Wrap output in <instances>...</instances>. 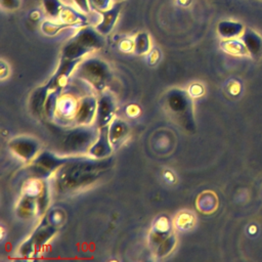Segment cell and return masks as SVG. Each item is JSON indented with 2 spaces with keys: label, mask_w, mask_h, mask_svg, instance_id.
Listing matches in <instances>:
<instances>
[{
  "label": "cell",
  "mask_w": 262,
  "mask_h": 262,
  "mask_svg": "<svg viewBox=\"0 0 262 262\" xmlns=\"http://www.w3.org/2000/svg\"><path fill=\"white\" fill-rule=\"evenodd\" d=\"M112 165V157L95 159L89 156H73L53 175L54 188L63 194L80 191L95 183Z\"/></svg>",
  "instance_id": "1"
},
{
  "label": "cell",
  "mask_w": 262,
  "mask_h": 262,
  "mask_svg": "<svg viewBox=\"0 0 262 262\" xmlns=\"http://www.w3.org/2000/svg\"><path fill=\"white\" fill-rule=\"evenodd\" d=\"M64 222V215L59 210H48L35 228L33 233L20 245L17 254L23 258H32L38 255L47 243L55 235Z\"/></svg>",
  "instance_id": "2"
},
{
  "label": "cell",
  "mask_w": 262,
  "mask_h": 262,
  "mask_svg": "<svg viewBox=\"0 0 262 262\" xmlns=\"http://www.w3.org/2000/svg\"><path fill=\"white\" fill-rule=\"evenodd\" d=\"M164 107L170 118L187 132L195 130L192 96L187 90L173 88L164 97Z\"/></svg>",
  "instance_id": "3"
},
{
  "label": "cell",
  "mask_w": 262,
  "mask_h": 262,
  "mask_svg": "<svg viewBox=\"0 0 262 262\" xmlns=\"http://www.w3.org/2000/svg\"><path fill=\"white\" fill-rule=\"evenodd\" d=\"M98 135L99 128L95 124L74 125L66 129L60 140L62 155L87 156Z\"/></svg>",
  "instance_id": "4"
},
{
  "label": "cell",
  "mask_w": 262,
  "mask_h": 262,
  "mask_svg": "<svg viewBox=\"0 0 262 262\" xmlns=\"http://www.w3.org/2000/svg\"><path fill=\"white\" fill-rule=\"evenodd\" d=\"M74 74L76 78L88 83L97 93L106 89L113 77L110 66L97 57L83 59Z\"/></svg>",
  "instance_id": "5"
},
{
  "label": "cell",
  "mask_w": 262,
  "mask_h": 262,
  "mask_svg": "<svg viewBox=\"0 0 262 262\" xmlns=\"http://www.w3.org/2000/svg\"><path fill=\"white\" fill-rule=\"evenodd\" d=\"M73 156H58L49 150L40 151L39 155L29 163V172L31 177L48 180L56 171Z\"/></svg>",
  "instance_id": "6"
},
{
  "label": "cell",
  "mask_w": 262,
  "mask_h": 262,
  "mask_svg": "<svg viewBox=\"0 0 262 262\" xmlns=\"http://www.w3.org/2000/svg\"><path fill=\"white\" fill-rule=\"evenodd\" d=\"M8 147L17 158L31 163L40 152L41 143L31 136H17L8 141Z\"/></svg>",
  "instance_id": "7"
},
{
  "label": "cell",
  "mask_w": 262,
  "mask_h": 262,
  "mask_svg": "<svg viewBox=\"0 0 262 262\" xmlns=\"http://www.w3.org/2000/svg\"><path fill=\"white\" fill-rule=\"evenodd\" d=\"M117 110V102L114 94L108 90H103L98 93L97 111L94 124L98 128L108 126L114 120Z\"/></svg>",
  "instance_id": "8"
},
{
  "label": "cell",
  "mask_w": 262,
  "mask_h": 262,
  "mask_svg": "<svg viewBox=\"0 0 262 262\" xmlns=\"http://www.w3.org/2000/svg\"><path fill=\"white\" fill-rule=\"evenodd\" d=\"M82 60L83 59H67L60 57L56 71L53 73L51 78L45 83L48 89L50 91L55 89H63L71 75L75 72L76 68Z\"/></svg>",
  "instance_id": "9"
},
{
  "label": "cell",
  "mask_w": 262,
  "mask_h": 262,
  "mask_svg": "<svg viewBox=\"0 0 262 262\" xmlns=\"http://www.w3.org/2000/svg\"><path fill=\"white\" fill-rule=\"evenodd\" d=\"M79 100L74 94L61 93L56 103V112L54 120L60 124H75V118L79 105Z\"/></svg>",
  "instance_id": "10"
},
{
  "label": "cell",
  "mask_w": 262,
  "mask_h": 262,
  "mask_svg": "<svg viewBox=\"0 0 262 262\" xmlns=\"http://www.w3.org/2000/svg\"><path fill=\"white\" fill-rule=\"evenodd\" d=\"M97 111V97L94 95H85L80 98L74 125L94 124Z\"/></svg>",
  "instance_id": "11"
},
{
  "label": "cell",
  "mask_w": 262,
  "mask_h": 262,
  "mask_svg": "<svg viewBox=\"0 0 262 262\" xmlns=\"http://www.w3.org/2000/svg\"><path fill=\"white\" fill-rule=\"evenodd\" d=\"M103 35H101L95 28L84 26L78 30V32L72 37L83 47H85L89 52L100 49L103 46Z\"/></svg>",
  "instance_id": "12"
},
{
  "label": "cell",
  "mask_w": 262,
  "mask_h": 262,
  "mask_svg": "<svg viewBox=\"0 0 262 262\" xmlns=\"http://www.w3.org/2000/svg\"><path fill=\"white\" fill-rule=\"evenodd\" d=\"M173 223L167 216H159L152 224L151 230L148 235V245L152 251H155L159 245L172 233Z\"/></svg>",
  "instance_id": "13"
},
{
  "label": "cell",
  "mask_w": 262,
  "mask_h": 262,
  "mask_svg": "<svg viewBox=\"0 0 262 262\" xmlns=\"http://www.w3.org/2000/svg\"><path fill=\"white\" fill-rule=\"evenodd\" d=\"M114 147L108 138V126L99 128V135L91 145L87 156L95 159H105L112 156Z\"/></svg>",
  "instance_id": "14"
},
{
  "label": "cell",
  "mask_w": 262,
  "mask_h": 262,
  "mask_svg": "<svg viewBox=\"0 0 262 262\" xmlns=\"http://www.w3.org/2000/svg\"><path fill=\"white\" fill-rule=\"evenodd\" d=\"M130 127L126 121L121 118H114L108 124V138L114 147L118 149L128 138Z\"/></svg>",
  "instance_id": "15"
},
{
  "label": "cell",
  "mask_w": 262,
  "mask_h": 262,
  "mask_svg": "<svg viewBox=\"0 0 262 262\" xmlns=\"http://www.w3.org/2000/svg\"><path fill=\"white\" fill-rule=\"evenodd\" d=\"M123 4H124V1H119V2H116L114 5H112L108 9L98 11V13L100 14L101 20L95 27V29L101 35H107L108 33H111V31L113 30L118 19V16L123 7Z\"/></svg>",
  "instance_id": "16"
},
{
  "label": "cell",
  "mask_w": 262,
  "mask_h": 262,
  "mask_svg": "<svg viewBox=\"0 0 262 262\" xmlns=\"http://www.w3.org/2000/svg\"><path fill=\"white\" fill-rule=\"evenodd\" d=\"M239 39L244 42L252 58L260 59L262 57V37L257 32L247 28L244 30Z\"/></svg>",
  "instance_id": "17"
},
{
  "label": "cell",
  "mask_w": 262,
  "mask_h": 262,
  "mask_svg": "<svg viewBox=\"0 0 262 262\" xmlns=\"http://www.w3.org/2000/svg\"><path fill=\"white\" fill-rule=\"evenodd\" d=\"M50 90L48 87L44 84L42 86L37 87L31 94L30 100H29V106L31 113L35 117H42L44 113V106L47 99V96L49 94Z\"/></svg>",
  "instance_id": "18"
},
{
  "label": "cell",
  "mask_w": 262,
  "mask_h": 262,
  "mask_svg": "<svg viewBox=\"0 0 262 262\" xmlns=\"http://www.w3.org/2000/svg\"><path fill=\"white\" fill-rule=\"evenodd\" d=\"M58 18L60 23L67 24L71 28H82L84 26H88L87 16L71 6L63 5Z\"/></svg>",
  "instance_id": "19"
},
{
  "label": "cell",
  "mask_w": 262,
  "mask_h": 262,
  "mask_svg": "<svg viewBox=\"0 0 262 262\" xmlns=\"http://www.w3.org/2000/svg\"><path fill=\"white\" fill-rule=\"evenodd\" d=\"M15 212L20 219L25 220L31 219L35 215H38L37 199L21 193V196L16 205Z\"/></svg>",
  "instance_id": "20"
},
{
  "label": "cell",
  "mask_w": 262,
  "mask_h": 262,
  "mask_svg": "<svg viewBox=\"0 0 262 262\" xmlns=\"http://www.w3.org/2000/svg\"><path fill=\"white\" fill-rule=\"evenodd\" d=\"M244 26L241 23L232 20H222L217 26V32L223 39L239 38L244 33Z\"/></svg>",
  "instance_id": "21"
},
{
  "label": "cell",
  "mask_w": 262,
  "mask_h": 262,
  "mask_svg": "<svg viewBox=\"0 0 262 262\" xmlns=\"http://www.w3.org/2000/svg\"><path fill=\"white\" fill-rule=\"evenodd\" d=\"M195 206L198 210L203 214H211L218 207L217 195L213 191L206 190L198 196L195 201Z\"/></svg>",
  "instance_id": "22"
},
{
  "label": "cell",
  "mask_w": 262,
  "mask_h": 262,
  "mask_svg": "<svg viewBox=\"0 0 262 262\" xmlns=\"http://www.w3.org/2000/svg\"><path fill=\"white\" fill-rule=\"evenodd\" d=\"M220 47L223 51L234 56L249 55L248 50L241 39H224L220 43Z\"/></svg>",
  "instance_id": "23"
},
{
  "label": "cell",
  "mask_w": 262,
  "mask_h": 262,
  "mask_svg": "<svg viewBox=\"0 0 262 262\" xmlns=\"http://www.w3.org/2000/svg\"><path fill=\"white\" fill-rule=\"evenodd\" d=\"M63 89H55V90H51L47 96L46 102H45V106H44V113L43 116L49 120L52 121L54 120L55 117V112H56V103L58 100V97L60 96V94L62 93Z\"/></svg>",
  "instance_id": "24"
},
{
  "label": "cell",
  "mask_w": 262,
  "mask_h": 262,
  "mask_svg": "<svg viewBox=\"0 0 262 262\" xmlns=\"http://www.w3.org/2000/svg\"><path fill=\"white\" fill-rule=\"evenodd\" d=\"M133 43H134V52L136 54L142 55V54H146L149 50H150V39H149V35L147 33L141 32L138 33L134 39H133Z\"/></svg>",
  "instance_id": "25"
},
{
  "label": "cell",
  "mask_w": 262,
  "mask_h": 262,
  "mask_svg": "<svg viewBox=\"0 0 262 262\" xmlns=\"http://www.w3.org/2000/svg\"><path fill=\"white\" fill-rule=\"evenodd\" d=\"M194 221V216L190 212H179L173 221V226L178 230H188L193 226Z\"/></svg>",
  "instance_id": "26"
},
{
  "label": "cell",
  "mask_w": 262,
  "mask_h": 262,
  "mask_svg": "<svg viewBox=\"0 0 262 262\" xmlns=\"http://www.w3.org/2000/svg\"><path fill=\"white\" fill-rule=\"evenodd\" d=\"M176 235L174 233H171L168 237H166L160 245L159 247L154 251L156 256L159 258H164L171 254V252L175 249L176 247Z\"/></svg>",
  "instance_id": "27"
},
{
  "label": "cell",
  "mask_w": 262,
  "mask_h": 262,
  "mask_svg": "<svg viewBox=\"0 0 262 262\" xmlns=\"http://www.w3.org/2000/svg\"><path fill=\"white\" fill-rule=\"evenodd\" d=\"M43 7L48 15L53 18H57L63 7V4L59 0H43Z\"/></svg>",
  "instance_id": "28"
},
{
  "label": "cell",
  "mask_w": 262,
  "mask_h": 262,
  "mask_svg": "<svg viewBox=\"0 0 262 262\" xmlns=\"http://www.w3.org/2000/svg\"><path fill=\"white\" fill-rule=\"evenodd\" d=\"M67 28H71L70 26H68L67 24H63V23H53V21H50V20H46L42 24L41 26V30L44 34L48 35V36H53L55 35L56 33H58L59 31L63 30V29H67Z\"/></svg>",
  "instance_id": "29"
},
{
  "label": "cell",
  "mask_w": 262,
  "mask_h": 262,
  "mask_svg": "<svg viewBox=\"0 0 262 262\" xmlns=\"http://www.w3.org/2000/svg\"><path fill=\"white\" fill-rule=\"evenodd\" d=\"M90 6L92 9L98 11L106 10L111 7V0H89Z\"/></svg>",
  "instance_id": "30"
},
{
  "label": "cell",
  "mask_w": 262,
  "mask_h": 262,
  "mask_svg": "<svg viewBox=\"0 0 262 262\" xmlns=\"http://www.w3.org/2000/svg\"><path fill=\"white\" fill-rule=\"evenodd\" d=\"M1 6L7 10L17 9L20 5V0H0Z\"/></svg>",
  "instance_id": "31"
},
{
  "label": "cell",
  "mask_w": 262,
  "mask_h": 262,
  "mask_svg": "<svg viewBox=\"0 0 262 262\" xmlns=\"http://www.w3.org/2000/svg\"><path fill=\"white\" fill-rule=\"evenodd\" d=\"M74 2L76 3L78 9L84 13H89L91 6L89 3V0H74Z\"/></svg>",
  "instance_id": "32"
},
{
  "label": "cell",
  "mask_w": 262,
  "mask_h": 262,
  "mask_svg": "<svg viewBox=\"0 0 262 262\" xmlns=\"http://www.w3.org/2000/svg\"><path fill=\"white\" fill-rule=\"evenodd\" d=\"M120 49L124 52H129L134 50V43L133 40H122V42L120 43Z\"/></svg>",
  "instance_id": "33"
},
{
  "label": "cell",
  "mask_w": 262,
  "mask_h": 262,
  "mask_svg": "<svg viewBox=\"0 0 262 262\" xmlns=\"http://www.w3.org/2000/svg\"><path fill=\"white\" fill-rule=\"evenodd\" d=\"M187 91L189 92V94L192 97H198V96H200V95H202L204 93V89H203V87L200 84L191 85L189 90H187Z\"/></svg>",
  "instance_id": "34"
},
{
  "label": "cell",
  "mask_w": 262,
  "mask_h": 262,
  "mask_svg": "<svg viewBox=\"0 0 262 262\" xmlns=\"http://www.w3.org/2000/svg\"><path fill=\"white\" fill-rule=\"evenodd\" d=\"M0 69H1V75H0V78L1 80H4L8 75H9V67L8 64L2 59L1 62H0Z\"/></svg>",
  "instance_id": "35"
},
{
  "label": "cell",
  "mask_w": 262,
  "mask_h": 262,
  "mask_svg": "<svg viewBox=\"0 0 262 262\" xmlns=\"http://www.w3.org/2000/svg\"><path fill=\"white\" fill-rule=\"evenodd\" d=\"M126 113L130 117H136L139 114V108L137 105H128L126 108Z\"/></svg>",
  "instance_id": "36"
},
{
  "label": "cell",
  "mask_w": 262,
  "mask_h": 262,
  "mask_svg": "<svg viewBox=\"0 0 262 262\" xmlns=\"http://www.w3.org/2000/svg\"><path fill=\"white\" fill-rule=\"evenodd\" d=\"M115 2H119V1H123V0H114Z\"/></svg>",
  "instance_id": "37"
}]
</instances>
